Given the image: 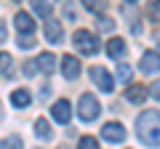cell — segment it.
Returning a JSON list of instances; mask_svg holds the SVG:
<instances>
[{"mask_svg": "<svg viewBox=\"0 0 160 149\" xmlns=\"http://www.w3.org/2000/svg\"><path fill=\"white\" fill-rule=\"evenodd\" d=\"M136 136L147 147H160V112L147 109L136 117Z\"/></svg>", "mask_w": 160, "mask_h": 149, "instance_id": "6da1fadb", "label": "cell"}, {"mask_svg": "<svg viewBox=\"0 0 160 149\" xmlns=\"http://www.w3.org/2000/svg\"><path fill=\"white\" fill-rule=\"evenodd\" d=\"M99 112H102V104L96 101V96H93V93H83L80 101H78V115H80V120L91 123V120H96V117H99Z\"/></svg>", "mask_w": 160, "mask_h": 149, "instance_id": "7a4b0ae2", "label": "cell"}, {"mask_svg": "<svg viewBox=\"0 0 160 149\" xmlns=\"http://www.w3.org/2000/svg\"><path fill=\"white\" fill-rule=\"evenodd\" d=\"M72 40H75V48H78L83 56H93V53L99 51V40L88 32V29H78Z\"/></svg>", "mask_w": 160, "mask_h": 149, "instance_id": "3957f363", "label": "cell"}, {"mask_svg": "<svg viewBox=\"0 0 160 149\" xmlns=\"http://www.w3.org/2000/svg\"><path fill=\"white\" fill-rule=\"evenodd\" d=\"M102 136L107 138L109 144H120V141H126V128L120 125V123H107V125L102 128Z\"/></svg>", "mask_w": 160, "mask_h": 149, "instance_id": "277c9868", "label": "cell"}, {"mask_svg": "<svg viewBox=\"0 0 160 149\" xmlns=\"http://www.w3.org/2000/svg\"><path fill=\"white\" fill-rule=\"evenodd\" d=\"M91 80L96 83V85L102 88L104 93H109V91L115 88V80L109 77V72H107V69H102V67H93V69H91Z\"/></svg>", "mask_w": 160, "mask_h": 149, "instance_id": "5b68a950", "label": "cell"}, {"mask_svg": "<svg viewBox=\"0 0 160 149\" xmlns=\"http://www.w3.org/2000/svg\"><path fill=\"white\" fill-rule=\"evenodd\" d=\"M51 115H53L56 123H69V117H72V104H69L67 99H59L51 107Z\"/></svg>", "mask_w": 160, "mask_h": 149, "instance_id": "8992f818", "label": "cell"}, {"mask_svg": "<svg viewBox=\"0 0 160 149\" xmlns=\"http://www.w3.org/2000/svg\"><path fill=\"white\" fill-rule=\"evenodd\" d=\"M142 72H147V74H155V72H160V53L158 51H147L142 56Z\"/></svg>", "mask_w": 160, "mask_h": 149, "instance_id": "52a82bcc", "label": "cell"}, {"mask_svg": "<svg viewBox=\"0 0 160 149\" xmlns=\"http://www.w3.org/2000/svg\"><path fill=\"white\" fill-rule=\"evenodd\" d=\"M62 74L67 77V80H75V77L80 74V61L75 56H64L62 59Z\"/></svg>", "mask_w": 160, "mask_h": 149, "instance_id": "ba28073f", "label": "cell"}, {"mask_svg": "<svg viewBox=\"0 0 160 149\" xmlns=\"http://www.w3.org/2000/svg\"><path fill=\"white\" fill-rule=\"evenodd\" d=\"M13 24H16V29H19L22 35H35V22H32V16H29V13L19 11L16 19H13Z\"/></svg>", "mask_w": 160, "mask_h": 149, "instance_id": "9c48e42d", "label": "cell"}, {"mask_svg": "<svg viewBox=\"0 0 160 149\" xmlns=\"http://www.w3.org/2000/svg\"><path fill=\"white\" fill-rule=\"evenodd\" d=\"M147 96H149V93H147V88H144V85H128V91H126V99L131 104H144V101H147Z\"/></svg>", "mask_w": 160, "mask_h": 149, "instance_id": "30bf717a", "label": "cell"}, {"mask_svg": "<svg viewBox=\"0 0 160 149\" xmlns=\"http://www.w3.org/2000/svg\"><path fill=\"white\" fill-rule=\"evenodd\" d=\"M107 53H109V59H123L126 56V40L123 37H112L107 43Z\"/></svg>", "mask_w": 160, "mask_h": 149, "instance_id": "8fae6325", "label": "cell"}, {"mask_svg": "<svg viewBox=\"0 0 160 149\" xmlns=\"http://www.w3.org/2000/svg\"><path fill=\"white\" fill-rule=\"evenodd\" d=\"M35 64H38L40 72L51 74V72H53V67H56V59H53V53H40V56L35 59Z\"/></svg>", "mask_w": 160, "mask_h": 149, "instance_id": "7c38bea8", "label": "cell"}, {"mask_svg": "<svg viewBox=\"0 0 160 149\" xmlns=\"http://www.w3.org/2000/svg\"><path fill=\"white\" fill-rule=\"evenodd\" d=\"M46 37H48V43H62V37H64L62 24L59 22H48L46 24Z\"/></svg>", "mask_w": 160, "mask_h": 149, "instance_id": "4fadbf2b", "label": "cell"}, {"mask_svg": "<svg viewBox=\"0 0 160 149\" xmlns=\"http://www.w3.org/2000/svg\"><path fill=\"white\" fill-rule=\"evenodd\" d=\"M29 3H32V11L38 13V16H43V19H51L53 8H51V3H48V0H29Z\"/></svg>", "mask_w": 160, "mask_h": 149, "instance_id": "5bb4252c", "label": "cell"}, {"mask_svg": "<svg viewBox=\"0 0 160 149\" xmlns=\"http://www.w3.org/2000/svg\"><path fill=\"white\" fill-rule=\"evenodd\" d=\"M29 99H32V96H29L24 88H19V91H13V93H11V104H13V107H27Z\"/></svg>", "mask_w": 160, "mask_h": 149, "instance_id": "9a60e30c", "label": "cell"}, {"mask_svg": "<svg viewBox=\"0 0 160 149\" xmlns=\"http://www.w3.org/2000/svg\"><path fill=\"white\" fill-rule=\"evenodd\" d=\"M35 133H38V138H51V125H48L46 117L35 120Z\"/></svg>", "mask_w": 160, "mask_h": 149, "instance_id": "2e32d148", "label": "cell"}, {"mask_svg": "<svg viewBox=\"0 0 160 149\" xmlns=\"http://www.w3.org/2000/svg\"><path fill=\"white\" fill-rule=\"evenodd\" d=\"M147 13H149V19L160 22V0H147Z\"/></svg>", "mask_w": 160, "mask_h": 149, "instance_id": "e0dca14e", "label": "cell"}, {"mask_svg": "<svg viewBox=\"0 0 160 149\" xmlns=\"http://www.w3.org/2000/svg\"><path fill=\"white\" fill-rule=\"evenodd\" d=\"M0 149H22V138H19V136L3 138V141H0Z\"/></svg>", "mask_w": 160, "mask_h": 149, "instance_id": "ac0fdd59", "label": "cell"}, {"mask_svg": "<svg viewBox=\"0 0 160 149\" xmlns=\"http://www.w3.org/2000/svg\"><path fill=\"white\" fill-rule=\"evenodd\" d=\"M11 53H3V51H0V74H8V72H11Z\"/></svg>", "mask_w": 160, "mask_h": 149, "instance_id": "d6986e66", "label": "cell"}, {"mask_svg": "<svg viewBox=\"0 0 160 149\" xmlns=\"http://www.w3.org/2000/svg\"><path fill=\"white\" fill-rule=\"evenodd\" d=\"M131 80V67L128 64H120L118 67V83H128Z\"/></svg>", "mask_w": 160, "mask_h": 149, "instance_id": "ffe728a7", "label": "cell"}, {"mask_svg": "<svg viewBox=\"0 0 160 149\" xmlns=\"http://www.w3.org/2000/svg\"><path fill=\"white\" fill-rule=\"evenodd\" d=\"M78 149H99V144H96V138H93V136H83V138H80V144H78Z\"/></svg>", "mask_w": 160, "mask_h": 149, "instance_id": "44dd1931", "label": "cell"}, {"mask_svg": "<svg viewBox=\"0 0 160 149\" xmlns=\"http://www.w3.org/2000/svg\"><path fill=\"white\" fill-rule=\"evenodd\" d=\"M35 46V35H22L19 37V48H32Z\"/></svg>", "mask_w": 160, "mask_h": 149, "instance_id": "7402d4cb", "label": "cell"}, {"mask_svg": "<svg viewBox=\"0 0 160 149\" xmlns=\"http://www.w3.org/2000/svg\"><path fill=\"white\" fill-rule=\"evenodd\" d=\"M112 19H109V16H99V29H112Z\"/></svg>", "mask_w": 160, "mask_h": 149, "instance_id": "603a6c76", "label": "cell"}, {"mask_svg": "<svg viewBox=\"0 0 160 149\" xmlns=\"http://www.w3.org/2000/svg\"><path fill=\"white\" fill-rule=\"evenodd\" d=\"M147 93H149V96H155V99L160 101V80H155L152 85H149V91H147Z\"/></svg>", "mask_w": 160, "mask_h": 149, "instance_id": "cb8c5ba5", "label": "cell"}, {"mask_svg": "<svg viewBox=\"0 0 160 149\" xmlns=\"http://www.w3.org/2000/svg\"><path fill=\"white\" fill-rule=\"evenodd\" d=\"M86 8H88V11H99L102 3H99V0H86Z\"/></svg>", "mask_w": 160, "mask_h": 149, "instance_id": "d4e9b609", "label": "cell"}, {"mask_svg": "<svg viewBox=\"0 0 160 149\" xmlns=\"http://www.w3.org/2000/svg\"><path fill=\"white\" fill-rule=\"evenodd\" d=\"M6 32H8V29H6V22L0 19V43H6Z\"/></svg>", "mask_w": 160, "mask_h": 149, "instance_id": "484cf974", "label": "cell"}, {"mask_svg": "<svg viewBox=\"0 0 160 149\" xmlns=\"http://www.w3.org/2000/svg\"><path fill=\"white\" fill-rule=\"evenodd\" d=\"M24 72H27V74H35V72H38V67H35V64H32V61H29V64H27V67H24Z\"/></svg>", "mask_w": 160, "mask_h": 149, "instance_id": "4316f807", "label": "cell"}, {"mask_svg": "<svg viewBox=\"0 0 160 149\" xmlns=\"http://www.w3.org/2000/svg\"><path fill=\"white\" fill-rule=\"evenodd\" d=\"M64 13H67V19H75V8H72V6L64 8Z\"/></svg>", "mask_w": 160, "mask_h": 149, "instance_id": "83f0119b", "label": "cell"}, {"mask_svg": "<svg viewBox=\"0 0 160 149\" xmlns=\"http://www.w3.org/2000/svg\"><path fill=\"white\" fill-rule=\"evenodd\" d=\"M126 3H136V0H126Z\"/></svg>", "mask_w": 160, "mask_h": 149, "instance_id": "f1b7e54d", "label": "cell"}]
</instances>
